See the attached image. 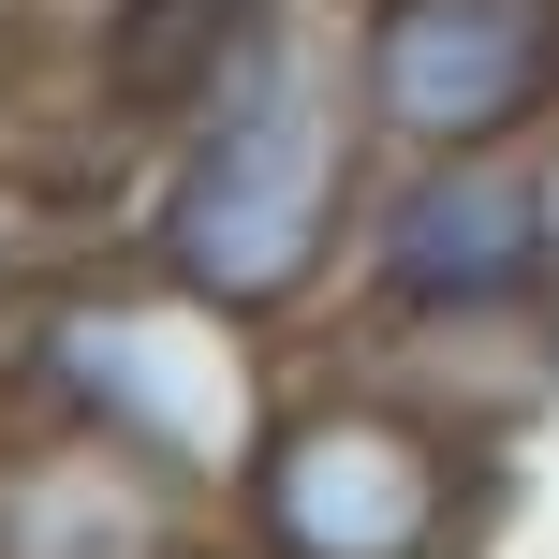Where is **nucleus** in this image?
Segmentation results:
<instances>
[{
  "label": "nucleus",
  "instance_id": "2",
  "mask_svg": "<svg viewBox=\"0 0 559 559\" xmlns=\"http://www.w3.org/2000/svg\"><path fill=\"white\" fill-rule=\"evenodd\" d=\"M280 383H295L280 368V324L192 295L133 236L29 265L15 309H0V427H74V442L133 456V472L192 486V501H236Z\"/></svg>",
  "mask_w": 559,
  "mask_h": 559
},
{
  "label": "nucleus",
  "instance_id": "6",
  "mask_svg": "<svg viewBox=\"0 0 559 559\" xmlns=\"http://www.w3.org/2000/svg\"><path fill=\"white\" fill-rule=\"evenodd\" d=\"M0 559H236V531L74 427H0Z\"/></svg>",
  "mask_w": 559,
  "mask_h": 559
},
{
  "label": "nucleus",
  "instance_id": "5",
  "mask_svg": "<svg viewBox=\"0 0 559 559\" xmlns=\"http://www.w3.org/2000/svg\"><path fill=\"white\" fill-rule=\"evenodd\" d=\"M383 163H472V147H559V0H338Z\"/></svg>",
  "mask_w": 559,
  "mask_h": 559
},
{
  "label": "nucleus",
  "instance_id": "3",
  "mask_svg": "<svg viewBox=\"0 0 559 559\" xmlns=\"http://www.w3.org/2000/svg\"><path fill=\"white\" fill-rule=\"evenodd\" d=\"M515 501V427L456 413L397 354H324L280 383L222 531L236 559H486Z\"/></svg>",
  "mask_w": 559,
  "mask_h": 559
},
{
  "label": "nucleus",
  "instance_id": "1",
  "mask_svg": "<svg viewBox=\"0 0 559 559\" xmlns=\"http://www.w3.org/2000/svg\"><path fill=\"white\" fill-rule=\"evenodd\" d=\"M368 192H383V133L338 74V29H280L222 104H192L147 147L118 236L251 324H324L354 295Z\"/></svg>",
  "mask_w": 559,
  "mask_h": 559
},
{
  "label": "nucleus",
  "instance_id": "4",
  "mask_svg": "<svg viewBox=\"0 0 559 559\" xmlns=\"http://www.w3.org/2000/svg\"><path fill=\"white\" fill-rule=\"evenodd\" d=\"M368 354L397 338H472L559 309V147H472V163H383L354 236Z\"/></svg>",
  "mask_w": 559,
  "mask_h": 559
}]
</instances>
